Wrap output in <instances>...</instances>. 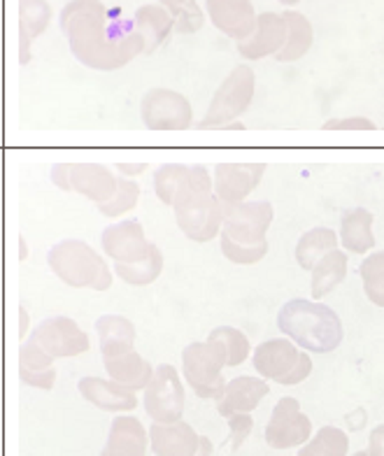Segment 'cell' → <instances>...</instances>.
Masks as SVG:
<instances>
[{"instance_id":"8fae6325","label":"cell","mask_w":384,"mask_h":456,"mask_svg":"<svg viewBox=\"0 0 384 456\" xmlns=\"http://www.w3.org/2000/svg\"><path fill=\"white\" fill-rule=\"evenodd\" d=\"M30 340L37 342L54 361L86 354L91 349L89 333L66 314L43 319L30 333Z\"/></svg>"},{"instance_id":"484cf974","label":"cell","mask_w":384,"mask_h":456,"mask_svg":"<svg viewBox=\"0 0 384 456\" xmlns=\"http://www.w3.org/2000/svg\"><path fill=\"white\" fill-rule=\"evenodd\" d=\"M284 24H287V37H284L282 49L275 54L277 63H296L313 49L315 28L313 21L306 14L296 10H284Z\"/></svg>"},{"instance_id":"9a60e30c","label":"cell","mask_w":384,"mask_h":456,"mask_svg":"<svg viewBox=\"0 0 384 456\" xmlns=\"http://www.w3.org/2000/svg\"><path fill=\"white\" fill-rule=\"evenodd\" d=\"M287 37V24L280 12H261L257 14V24L252 33L235 43L238 54L245 61H261L275 56L284 45Z\"/></svg>"},{"instance_id":"603a6c76","label":"cell","mask_w":384,"mask_h":456,"mask_svg":"<svg viewBox=\"0 0 384 456\" xmlns=\"http://www.w3.org/2000/svg\"><path fill=\"white\" fill-rule=\"evenodd\" d=\"M102 366H105L110 379L133 391H143L151 379V372H154L150 361L138 354L135 347L119 352V354L102 356Z\"/></svg>"},{"instance_id":"e0dca14e","label":"cell","mask_w":384,"mask_h":456,"mask_svg":"<svg viewBox=\"0 0 384 456\" xmlns=\"http://www.w3.org/2000/svg\"><path fill=\"white\" fill-rule=\"evenodd\" d=\"M150 433V450L154 456H193L200 444V433L184 419L161 424L151 421L147 428Z\"/></svg>"},{"instance_id":"7bdbcfd3","label":"cell","mask_w":384,"mask_h":456,"mask_svg":"<svg viewBox=\"0 0 384 456\" xmlns=\"http://www.w3.org/2000/svg\"><path fill=\"white\" fill-rule=\"evenodd\" d=\"M114 168H117V173L119 175H124V177H131V180H135V177H140V175L147 173V170H150V166H147V163H117Z\"/></svg>"},{"instance_id":"4dcf8cb0","label":"cell","mask_w":384,"mask_h":456,"mask_svg":"<svg viewBox=\"0 0 384 456\" xmlns=\"http://www.w3.org/2000/svg\"><path fill=\"white\" fill-rule=\"evenodd\" d=\"M336 247L338 233L333 228H313V231H307V233L300 235V240L296 242V264H298L303 271H313V265L317 264L319 258L324 256L326 252H331V249H336Z\"/></svg>"},{"instance_id":"f1b7e54d","label":"cell","mask_w":384,"mask_h":456,"mask_svg":"<svg viewBox=\"0 0 384 456\" xmlns=\"http://www.w3.org/2000/svg\"><path fill=\"white\" fill-rule=\"evenodd\" d=\"M163 264H166V258H163L161 247L151 242L147 256L133 261V264H114L112 273L128 287H150L161 277Z\"/></svg>"},{"instance_id":"4fadbf2b","label":"cell","mask_w":384,"mask_h":456,"mask_svg":"<svg viewBox=\"0 0 384 456\" xmlns=\"http://www.w3.org/2000/svg\"><path fill=\"white\" fill-rule=\"evenodd\" d=\"M264 175V163H217L212 191L222 205L242 203L261 184Z\"/></svg>"},{"instance_id":"277c9868","label":"cell","mask_w":384,"mask_h":456,"mask_svg":"<svg viewBox=\"0 0 384 456\" xmlns=\"http://www.w3.org/2000/svg\"><path fill=\"white\" fill-rule=\"evenodd\" d=\"M49 271L70 289H94L108 291L114 282V273L102 254L85 240H61L47 252Z\"/></svg>"},{"instance_id":"8d00e7d4","label":"cell","mask_w":384,"mask_h":456,"mask_svg":"<svg viewBox=\"0 0 384 456\" xmlns=\"http://www.w3.org/2000/svg\"><path fill=\"white\" fill-rule=\"evenodd\" d=\"M186 170H189V166H184V163H163L161 168L154 173V193L163 205H168V208L173 205L177 186L184 180Z\"/></svg>"},{"instance_id":"4316f807","label":"cell","mask_w":384,"mask_h":456,"mask_svg":"<svg viewBox=\"0 0 384 456\" xmlns=\"http://www.w3.org/2000/svg\"><path fill=\"white\" fill-rule=\"evenodd\" d=\"M347 265L349 258L345 249H331L324 256L319 258L317 264L313 265V280H310V291H313L315 300H322L336 291V287H340L347 277Z\"/></svg>"},{"instance_id":"7dc6e473","label":"cell","mask_w":384,"mask_h":456,"mask_svg":"<svg viewBox=\"0 0 384 456\" xmlns=\"http://www.w3.org/2000/svg\"><path fill=\"white\" fill-rule=\"evenodd\" d=\"M352 456H368V452L364 450V452H356V454H352Z\"/></svg>"},{"instance_id":"7a4b0ae2","label":"cell","mask_w":384,"mask_h":456,"mask_svg":"<svg viewBox=\"0 0 384 456\" xmlns=\"http://www.w3.org/2000/svg\"><path fill=\"white\" fill-rule=\"evenodd\" d=\"M277 329L310 354H331L342 345L345 326L333 307L315 298H294L277 313Z\"/></svg>"},{"instance_id":"5b68a950","label":"cell","mask_w":384,"mask_h":456,"mask_svg":"<svg viewBox=\"0 0 384 456\" xmlns=\"http://www.w3.org/2000/svg\"><path fill=\"white\" fill-rule=\"evenodd\" d=\"M252 366L258 378L282 387H296L313 375V356L289 338H271L252 352Z\"/></svg>"},{"instance_id":"b9f144b4","label":"cell","mask_w":384,"mask_h":456,"mask_svg":"<svg viewBox=\"0 0 384 456\" xmlns=\"http://www.w3.org/2000/svg\"><path fill=\"white\" fill-rule=\"evenodd\" d=\"M368 456H384V424L375 427L368 436Z\"/></svg>"},{"instance_id":"5bb4252c","label":"cell","mask_w":384,"mask_h":456,"mask_svg":"<svg viewBox=\"0 0 384 456\" xmlns=\"http://www.w3.org/2000/svg\"><path fill=\"white\" fill-rule=\"evenodd\" d=\"M151 242L144 235V228L138 219H127L108 226L101 235L102 254L112 264H133L147 256Z\"/></svg>"},{"instance_id":"f35d334b","label":"cell","mask_w":384,"mask_h":456,"mask_svg":"<svg viewBox=\"0 0 384 456\" xmlns=\"http://www.w3.org/2000/svg\"><path fill=\"white\" fill-rule=\"evenodd\" d=\"M226 421H228V436H231V447H233V452H238L254 431L252 412L231 414V417H226Z\"/></svg>"},{"instance_id":"83f0119b","label":"cell","mask_w":384,"mask_h":456,"mask_svg":"<svg viewBox=\"0 0 384 456\" xmlns=\"http://www.w3.org/2000/svg\"><path fill=\"white\" fill-rule=\"evenodd\" d=\"M98 347L102 356L119 354L135 347V326L124 314H102L96 319Z\"/></svg>"},{"instance_id":"e575fe53","label":"cell","mask_w":384,"mask_h":456,"mask_svg":"<svg viewBox=\"0 0 384 456\" xmlns=\"http://www.w3.org/2000/svg\"><path fill=\"white\" fill-rule=\"evenodd\" d=\"M52 24V5L47 0H21L19 7V36L36 40Z\"/></svg>"},{"instance_id":"ee69618b","label":"cell","mask_w":384,"mask_h":456,"mask_svg":"<svg viewBox=\"0 0 384 456\" xmlns=\"http://www.w3.org/2000/svg\"><path fill=\"white\" fill-rule=\"evenodd\" d=\"M26 333H29V310L19 305V340H24Z\"/></svg>"},{"instance_id":"ab89813d","label":"cell","mask_w":384,"mask_h":456,"mask_svg":"<svg viewBox=\"0 0 384 456\" xmlns=\"http://www.w3.org/2000/svg\"><path fill=\"white\" fill-rule=\"evenodd\" d=\"M324 131H375V124L368 117H342V119L336 117L324 121Z\"/></svg>"},{"instance_id":"f6af8a7d","label":"cell","mask_w":384,"mask_h":456,"mask_svg":"<svg viewBox=\"0 0 384 456\" xmlns=\"http://www.w3.org/2000/svg\"><path fill=\"white\" fill-rule=\"evenodd\" d=\"M193 456H215V444H212V440L208 436H200L199 450H196Z\"/></svg>"},{"instance_id":"d6986e66","label":"cell","mask_w":384,"mask_h":456,"mask_svg":"<svg viewBox=\"0 0 384 456\" xmlns=\"http://www.w3.org/2000/svg\"><path fill=\"white\" fill-rule=\"evenodd\" d=\"M147 452H150V433L143 421L128 412L114 417L101 456H147Z\"/></svg>"},{"instance_id":"1f68e13d","label":"cell","mask_w":384,"mask_h":456,"mask_svg":"<svg viewBox=\"0 0 384 456\" xmlns=\"http://www.w3.org/2000/svg\"><path fill=\"white\" fill-rule=\"evenodd\" d=\"M349 436L338 427H322L313 433L307 443L300 444L296 456H347Z\"/></svg>"},{"instance_id":"ffe728a7","label":"cell","mask_w":384,"mask_h":456,"mask_svg":"<svg viewBox=\"0 0 384 456\" xmlns=\"http://www.w3.org/2000/svg\"><path fill=\"white\" fill-rule=\"evenodd\" d=\"M268 394H271V387L264 378L241 375V378L228 379L224 394L217 398V412L222 414L224 419L238 412H254Z\"/></svg>"},{"instance_id":"52a82bcc","label":"cell","mask_w":384,"mask_h":456,"mask_svg":"<svg viewBox=\"0 0 384 456\" xmlns=\"http://www.w3.org/2000/svg\"><path fill=\"white\" fill-rule=\"evenodd\" d=\"M224 359L210 342H189L182 349V379L203 401H217L224 394Z\"/></svg>"},{"instance_id":"cb8c5ba5","label":"cell","mask_w":384,"mask_h":456,"mask_svg":"<svg viewBox=\"0 0 384 456\" xmlns=\"http://www.w3.org/2000/svg\"><path fill=\"white\" fill-rule=\"evenodd\" d=\"M375 215L366 208H355L340 216L338 242L347 254H368L375 249Z\"/></svg>"},{"instance_id":"30bf717a","label":"cell","mask_w":384,"mask_h":456,"mask_svg":"<svg viewBox=\"0 0 384 456\" xmlns=\"http://www.w3.org/2000/svg\"><path fill=\"white\" fill-rule=\"evenodd\" d=\"M140 119L150 131H189L193 126V108L180 91L154 86L140 101Z\"/></svg>"},{"instance_id":"8992f818","label":"cell","mask_w":384,"mask_h":456,"mask_svg":"<svg viewBox=\"0 0 384 456\" xmlns=\"http://www.w3.org/2000/svg\"><path fill=\"white\" fill-rule=\"evenodd\" d=\"M257 94V75L247 63L235 66L233 70L228 72L226 77L222 79V85L217 86L215 96H212L208 112L203 119L196 124L200 131H217L224 128L231 121L241 119L242 114L249 110Z\"/></svg>"},{"instance_id":"9c48e42d","label":"cell","mask_w":384,"mask_h":456,"mask_svg":"<svg viewBox=\"0 0 384 456\" xmlns=\"http://www.w3.org/2000/svg\"><path fill=\"white\" fill-rule=\"evenodd\" d=\"M273 219H275V210L268 200H258V203L242 200V203L222 205L219 235L238 245H261V242H268Z\"/></svg>"},{"instance_id":"ac0fdd59","label":"cell","mask_w":384,"mask_h":456,"mask_svg":"<svg viewBox=\"0 0 384 456\" xmlns=\"http://www.w3.org/2000/svg\"><path fill=\"white\" fill-rule=\"evenodd\" d=\"M78 389L86 403H91L94 408L102 410V412L124 414L138 408V391L127 389L110 378H82Z\"/></svg>"},{"instance_id":"d590c367","label":"cell","mask_w":384,"mask_h":456,"mask_svg":"<svg viewBox=\"0 0 384 456\" xmlns=\"http://www.w3.org/2000/svg\"><path fill=\"white\" fill-rule=\"evenodd\" d=\"M364 294L375 307H384V249L371 252L359 268Z\"/></svg>"},{"instance_id":"d4e9b609","label":"cell","mask_w":384,"mask_h":456,"mask_svg":"<svg viewBox=\"0 0 384 456\" xmlns=\"http://www.w3.org/2000/svg\"><path fill=\"white\" fill-rule=\"evenodd\" d=\"M133 26L143 40V54H154L173 33V19L161 5H140L133 14Z\"/></svg>"},{"instance_id":"f546056e","label":"cell","mask_w":384,"mask_h":456,"mask_svg":"<svg viewBox=\"0 0 384 456\" xmlns=\"http://www.w3.org/2000/svg\"><path fill=\"white\" fill-rule=\"evenodd\" d=\"M208 342L219 352L226 368L242 366L252 354V342L235 326H217V329L210 330Z\"/></svg>"},{"instance_id":"44dd1931","label":"cell","mask_w":384,"mask_h":456,"mask_svg":"<svg viewBox=\"0 0 384 456\" xmlns=\"http://www.w3.org/2000/svg\"><path fill=\"white\" fill-rule=\"evenodd\" d=\"M70 189L72 193L101 205L114 196L117 175L102 163H70Z\"/></svg>"},{"instance_id":"2e32d148","label":"cell","mask_w":384,"mask_h":456,"mask_svg":"<svg viewBox=\"0 0 384 456\" xmlns=\"http://www.w3.org/2000/svg\"><path fill=\"white\" fill-rule=\"evenodd\" d=\"M208 19L222 36L242 40L257 24V10L252 0H205Z\"/></svg>"},{"instance_id":"74e56055","label":"cell","mask_w":384,"mask_h":456,"mask_svg":"<svg viewBox=\"0 0 384 456\" xmlns=\"http://www.w3.org/2000/svg\"><path fill=\"white\" fill-rule=\"evenodd\" d=\"M219 247H222L224 256L235 265H257L258 261H264L266 254H268V242L247 247L238 245V242H231L228 238H222V235H219Z\"/></svg>"},{"instance_id":"6da1fadb","label":"cell","mask_w":384,"mask_h":456,"mask_svg":"<svg viewBox=\"0 0 384 456\" xmlns=\"http://www.w3.org/2000/svg\"><path fill=\"white\" fill-rule=\"evenodd\" d=\"M61 30L72 56L91 70H121L143 54L133 19L110 10L101 0H70L61 12Z\"/></svg>"},{"instance_id":"ba28073f","label":"cell","mask_w":384,"mask_h":456,"mask_svg":"<svg viewBox=\"0 0 384 456\" xmlns=\"http://www.w3.org/2000/svg\"><path fill=\"white\" fill-rule=\"evenodd\" d=\"M143 405L151 421L170 424L184 417V379L173 363H161L154 368L151 379L143 389Z\"/></svg>"},{"instance_id":"d6a6232c","label":"cell","mask_w":384,"mask_h":456,"mask_svg":"<svg viewBox=\"0 0 384 456\" xmlns=\"http://www.w3.org/2000/svg\"><path fill=\"white\" fill-rule=\"evenodd\" d=\"M159 5L173 19V30L180 36H193L205 26V12L199 0H159Z\"/></svg>"},{"instance_id":"836d02e7","label":"cell","mask_w":384,"mask_h":456,"mask_svg":"<svg viewBox=\"0 0 384 456\" xmlns=\"http://www.w3.org/2000/svg\"><path fill=\"white\" fill-rule=\"evenodd\" d=\"M140 193H143V189H140L138 182L131 180V177H124V175H117L114 196L110 200H105V203L96 205V208L102 216H108V219H119V216H124L138 205Z\"/></svg>"},{"instance_id":"60d3db41","label":"cell","mask_w":384,"mask_h":456,"mask_svg":"<svg viewBox=\"0 0 384 456\" xmlns=\"http://www.w3.org/2000/svg\"><path fill=\"white\" fill-rule=\"evenodd\" d=\"M52 182H54V186H59L61 191L72 193V189H70V163H54V166H52Z\"/></svg>"},{"instance_id":"3957f363","label":"cell","mask_w":384,"mask_h":456,"mask_svg":"<svg viewBox=\"0 0 384 456\" xmlns=\"http://www.w3.org/2000/svg\"><path fill=\"white\" fill-rule=\"evenodd\" d=\"M175 222L193 242H210L222 231V203L212 191V175L205 166H189L173 199Z\"/></svg>"},{"instance_id":"bcb514c9","label":"cell","mask_w":384,"mask_h":456,"mask_svg":"<svg viewBox=\"0 0 384 456\" xmlns=\"http://www.w3.org/2000/svg\"><path fill=\"white\" fill-rule=\"evenodd\" d=\"M280 3H282L284 7H294V5H298L300 0H280Z\"/></svg>"},{"instance_id":"7c38bea8","label":"cell","mask_w":384,"mask_h":456,"mask_svg":"<svg viewBox=\"0 0 384 456\" xmlns=\"http://www.w3.org/2000/svg\"><path fill=\"white\" fill-rule=\"evenodd\" d=\"M310 436H313V421L300 410V403L294 396L280 398L266 424V444L273 450H294L307 443Z\"/></svg>"},{"instance_id":"7402d4cb","label":"cell","mask_w":384,"mask_h":456,"mask_svg":"<svg viewBox=\"0 0 384 456\" xmlns=\"http://www.w3.org/2000/svg\"><path fill=\"white\" fill-rule=\"evenodd\" d=\"M19 379L26 387H33V389L40 391L54 389L56 385L54 359L30 338L19 349Z\"/></svg>"}]
</instances>
